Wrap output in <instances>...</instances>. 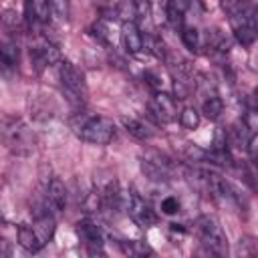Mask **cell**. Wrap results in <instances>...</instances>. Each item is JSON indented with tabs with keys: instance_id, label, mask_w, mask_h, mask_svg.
I'll list each match as a JSON object with an SVG mask.
<instances>
[{
	"instance_id": "1",
	"label": "cell",
	"mask_w": 258,
	"mask_h": 258,
	"mask_svg": "<svg viewBox=\"0 0 258 258\" xmlns=\"http://www.w3.org/2000/svg\"><path fill=\"white\" fill-rule=\"evenodd\" d=\"M0 139L4 147L14 155H30L36 147L34 131L20 117H4L0 123Z\"/></svg>"
},
{
	"instance_id": "2",
	"label": "cell",
	"mask_w": 258,
	"mask_h": 258,
	"mask_svg": "<svg viewBox=\"0 0 258 258\" xmlns=\"http://www.w3.org/2000/svg\"><path fill=\"white\" fill-rule=\"evenodd\" d=\"M75 133L93 145H107L113 137H115V125L109 117L103 115H89V117H81L75 125H73Z\"/></svg>"
},
{
	"instance_id": "3",
	"label": "cell",
	"mask_w": 258,
	"mask_h": 258,
	"mask_svg": "<svg viewBox=\"0 0 258 258\" xmlns=\"http://www.w3.org/2000/svg\"><path fill=\"white\" fill-rule=\"evenodd\" d=\"M198 236L202 244L216 256L228 254V238L220 226V222L214 216H202L198 220Z\"/></svg>"
},
{
	"instance_id": "4",
	"label": "cell",
	"mask_w": 258,
	"mask_h": 258,
	"mask_svg": "<svg viewBox=\"0 0 258 258\" xmlns=\"http://www.w3.org/2000/svg\"><path fill=\"white\" fill-rule=\"evenodd\" d=\"M58 81L67 97L75 103H81L87 95V81L83 71L71 60H58Z\"/></svg>"
},
{
	"instance_id": "5",
	"label": "cell",
	"mask_w": 258,
	"mask_h": 258,
	"mask_svg": "<svg viewBox=\"0 0 258 258\" xmlns=\"http://www.w3.org/2000/svg\"><path fill=\"white\" fill-rule=\"evenodd\" d=\"M230 22H232L234 36L238 38L240 44L250 46L256 40V30H258L256 8H240V6H236V10H232Z\"/></svg>"
},
{
	"instance_id": "6",
	"label": "cell",
	"mask_w": 258,
	"mask_h": 258,
	"mask_svg": "<svg viewBox=\"0 0 258 258\" xmlns=\"http://www.w3.org/2000/svg\"><path fill=\"white\" fill-rule=\"evenodd\" d=\"M125 210H127V214L131 216V220L139 228H151V226L157 224V214L145 202V198L139 191H135V189H129L127 202H125Z\"/></svg>"
},
{
	"instance_id": "7",
	"label": "cell",
	"mask_w": 258,
	"mask_h": 258,
	"mask_svg": "<svg viewBox=\"0 0 258 258\" xmlns=\"http://www.w3.org/2000/svg\"><path fill=\"white\" fill-rule=\"evenodd\" d=\"M58 60H60V50L56 48V44L40 38L30 46V62L36 73H42L46 67L56 64Z\"/></svg>"
},
{
	"instance_id": "8",
	"label": "cell",
	"mask_w": 258,
	"mask_h": 258,
	"mask_svg": "<svg viewBox=\"0 0 258 258\" xmlns=\"http://www.w3.org/2000/svg\"><path fill=\"white\" fill-rule=\"evenodd\" d=\"M77 234L83 240V244L87 246V250L91 254H103V246H105V236L101 232V228L97 226V222H93L91 218H85L77 224Z\"/></svg>"
},
{
	"instance_id": "9",
	"label": "cell",
	"mask_w": 258,
	"mask_h": 258,
	"mask_svg": "<svg viewBox=\"0 0 258 258\" xmlns=\"http://www.w3.org/2000/svg\"><path fill=\"white\" fill-rule=\"evenodd\" d=\"M99 202H101V212L107 214H117L125 208L127 202V194L121 189L119 181H109L101 191H99Z\"/></svg>"
},
{
	"instance_id": "10",
	"label": "cell",
	"mask_w": 258,
	"mask_h": 258,
	"mask_svg": "<svg viewBox=\"0 0 258 258\" xmlns=\"http://www.w3.org/2000/svg\"><path fill=\"white\" fill-rule=\"evenodd\" d=\"M149 111L151 115L161 121V123H167V121H173L177 117V105H175V99L167 93H161L157 91L153 95V99L149 101Z\"/></svg>"
},
{
	"instance_id": "11",
	"label": "cell",
	"mask_w": 258,
	"mask_h": 258,
	"mask_svg": "<svg viewBox=\"0 0 258 258\" xmlns=\"http://www.w3.org/2000/svg\"><path fill=\"white\" fill-rule=\"evenodd\" d=\"M141 171L151 181H167L171 177V163L163 157H143Z\"/></svg>"
},
{
	"instance_id": "12",
	"label": "cell",
	"mask_w": 258,
	"mask_h": 258,
	"mask_svg": "<svg viewBox=\"0 0 258 258\" xmlns=\"http://www.w3.org/2000/svg\"><path fill=\"white\" fill-rule=\"evenodd\" d=\"M46 208H50L54 214L67 210V187L58 177H52L46 185Z\"/></svg>"
},
{
	"instance_id": "13",
	"label": "cell",
	"mask_w": 258,
	"mask_h": 258,
	"mask_svg": "<svg viewBox=\"0 0 258 258\" xmlns=\"http://www.w3.org/2000/svg\"><path fill=\"white\" fill-rule=\"evenodd\" d=\"M20 52L18 46L12 40H0V73L2 75H14L18 71Z\"/></svg>"
},
{
	"instance_id": "14",
	"label": "cell",
	"mask_w": 258,
	"mask_h": 258,
	"mask_svg": "<svg viewBox=\"0 0 258 258\" xmlns=\"http://www.w3.org/2000/svg\"><path fill=\"white\" fill-rule=\"evenodd\" d=\"M121 40H123L125 50L131 52V54H139L143 50V34H141L139 26L133 20H129V22L123 24V28H121Z\"/></svg>"
},
{
	"instance_id": "15",
	"label": "cell",
	"mask_w": 258,
	"mask_h": 258,
	"mask_svg": "<svg viewBox=\"0 0 258 258\" xmlns=\"http://www.w3.org/2000/svg\"><path fill=\"white\" fill-rule=\"evenodd\" d=\"M54 228H56V226H54V216H52V212L44 210V212L36 214L34 224H32V230H34V234L38 236V240H40L42 246H46V244L52 240Z\"/></svg>"
},
{
	"instance_id": "16",
	"label": "cell",
	"mask_w": 258,
	"mask_h": 258,
	"mask_svg": "<svg viewBox=\"0 0 258 258\" xmlns=\"http://www.w3.org/2000/svg\"><path fill=\"white\" fill-rule=\"evenodd\" d=\"M50 6H48V0H26V16L30 22H40V24H46L50 20Z\"/></svg>"
},
{
	"instance_id": "17",
	"label": "cell",
	"mask_w": 258,
	"mask_h": 258,
	"mask_svg": "<svg viewBox=\"0 0 258 258\" xmlns=\"http://www.w3.org/2000/svg\"><path fill=\"white\" fill-rule=\"evenodd\" d=\"M121 123H123L125 131H127L131 137L139 139V141H149V139L153 137V129H151L147 123H143V121H139V119H135V117H121Z\"/></svg>"
},
{
	"instance_id": "18",
	"label": "cell",
	"mask_w": 258,
	"mask_h": 258,
	"mask_svg": "<svg viewBox=\"0 0 258 258\" xmlns=\"http://www.w3.org/2000/svg\"><path fill=\"white\" fill-rule=\"evenodd\" d=\"M16 236H18V244H20L24 250H28V252H38V250L42 248L38 236L34 234L32 226H28V224H20L18 230H16Z\"/></svg>"
},
{
	"instance_id": "19",
	"label": "cell",
	"mask_w": 258,
	"mask_h": 258,
	"mask_svg": "<svg viewBox=\"0 0 258 258\" xmlns=\"http://www.w3.org/2000/svg\"><path fill=\"white\" fill-rule=\"evenodd\" d=\"M187 0H167L165 10H167V22L171 24V28L179 30L183 26V12H185Z\"/></svg>"
},
{
	"instance_id": "20",
	"label": "cell",
	"mask_w": 258,
	"mask_h": 258,
	"mask_svg": "<svg viewBox=\"0 0 258 258\" xmlns=\"http://www.w3.org/2000/svg\"><path fill=\"white\" fill-rule=\"evenodd\" d=\"M202 113H204L210 121H218V119L222 117V113H224V101H222L218 95L208 97V99L204 101V105H202Z\"/></svg>"
},
{
	"instance_id": "21",
	"label": "cell",
	"mask_w": 258,
	"mask_h": 258,
	"mask_svg": "<svg viewBox=\"0 0 258 258\" xmlns=\"http://www.w3.org/2000/svg\"><path fill=\"white\" fill-rule=\"evenodd\" d=\"M119 246H121V250H123L125 254L135 256V258L145 256V254H153V250H151V248H149L145 242H139V240H127V242H119Z\"/></svg>"
},
{
	"instance_id": "22",
	"label": "cell",
	"mask_w": 258,
	"mask_h": 258,
	"mask_svg": "<svg viewBox=\"0 0 258 258\" xmlns=\"http://www.w3.org/2000/svg\"><path fill=\"white\" fill-rule=\"evenodd\" d=\"M179 123L183 129H198L200 125V113L194 107H183L179 113Z\"/></svg>"
},
{
	"instance_id": "23",
	"label": "cell",
	"mask_w": 258,
	"mask_h": 258,
	"mask_svg": "<svg viewBox=\"0 0 258 258\" xmlns=\"http://www.w3.org/2000/svg\"><path fill=\"white\" fill-rule=\"evenodd\" d=\"M179 32H181L183 46L189 48V50H198V46H200V34H198V30L191 28V26H181Z\"/></svg>"
},
{
	"instance_id": "24",
	"label": "cell",
	"mask_w": 258,
	"mask_h": 258,
	"mask_svg": "<svg viewBox=\"0 0 258 258\" xmlns=\"http://www.w3.org/2000/svg\"><path fill=\"white\" fill-rule=\"evenodd\" d=\"M48 6H50L54 16H58L60 20H69V16H71V2L69 0H48Z\"/></svg>"
},
{
	"instance_id": "25",
	"label": "cell",
	"mask_w": 258,
	"mask_h": 258,
	"mask_svg": "<svg viewBox=\"0 0 258 258\" xmlns=\"http://www.w3.org/2000/svg\"><path fill=\"white\" fill-rule=\"evenodd\" d=\"M161 212H163L165 216H173V214H177V212H179V200L173 198V196L163 198V200H161Z\"/></svg>"
},
{
	"instance_id": "26",
	"label": "cell",
	"mask_w": 258,
	"mask_h": 258,
	"mask_svg": "<svg viewBox=\"0 0 258 258\" xmlns=\"http://www.w3.org/2000/svg\"><path fill=\"white\" fill-rule=\"evenodd\" d=\"M133 8L141 20H147L151 16V0H133Z\"/></svg>"
},
{
	"instance_id": "27",
	"label": "cell",
	"mask_w": 258,
	"mask_h": 258,
	"mask_svg": "<svg viewBox=\"0 0 258 258\" xmlns=\"http://www.w3.org/2000/svg\"><path fill=\"white\" fill-rule=\"evenodd\" d=\"M91 32L99 38V40H103V42H109L111 40V34H109V26L103 22V20H97L93 26H91Z\"/></svg>"
},
{
	"instance_id": "28",
	"label": "cell",
	"mask_w": 258,
	"mask_h": 258,
	"mask_svg": "<svg viewBox=\"0 0 258 258\" xmlns=\"http://www.w3.org/2000/svg\"><path fill=\"white\" fill-rule=\"evenodd\" d=\"M244 149L248 151V155H250L252 161L258 157V137H256V133H250V135H248V139H246V147H244Z\"/></svg>"
},
{
	"instance_id": "29",
	"label": "cell",
	"mask_w": 258,
	"mask_h": 258,
	"mask_svg": "<svg viewBox=\"0 0 258 258\" xmlns=\"http://www.w3.org/2000/svg\"><path fill=\"white\" fill-rule=\"evenodd\" d=\"M145 81H147V83H149L153 89H159V87H161V81H159V77H157V75H153L151 71H145Z\"/></svg>"
},
{
	"instance_id": "30",
	"label": "cell",
	"mask_w": 258,
	"mask_h": 258,
	"mask_svg": "<svg viewBox=\"0 0 258 258\" xmlns=\"http://www.w3.org/2000/svg\"><path fill=\"white\" fill-rule=\"evenodd\" d=\"M256 2L258 0H238L236 6H240V8H256Z\"/></svg>"
}]
</instances>
